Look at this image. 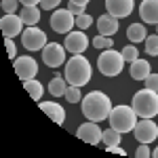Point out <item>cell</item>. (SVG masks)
<instances>
[{"label": "cell", "instance_id": "cell-1", "mask_svg": "<svg viewBox=\"0 0 158 158\" xmlns=\"http://www.w3.org/2000/svg\"><path fill=\"white\" fill-rule=\"evenodd\" d=\"M82 114L85 118L93 122H101L108 120L110 112H112V101L103 91H91L86 97H82Z\"/></svg>", "mask_w": 158, "mask_h": 158}, {"label": "cell", "instance_id": "cell-2", "mask_svg": "<svg viewBox=\"0 0 158 158\" xmlns=\"http://www.w3.org/2000/svg\"><path fill=\"white\" fill-rule=\"evenodd\" d=\"M63 76H65L68 85H74V86L89 85V80L93 76L89 59L82 57V55H72V59H68V63H65V74Z\"/></svg>", "mask_w": 158, "mask_h": 158}, {"label": "cell", "instance_id": "cell-3", "mask_svg": "<svg viewBox=\"0 0 158 158\" xmlns=\"http://www.w3.org/2000/svg\"><path fill=\"white\" fill-rule=\"evenodd\" d=\"M131 108L139 118H154L158 114V93L150 89H141L133 95Z\"/></svg>", "mask_w": 158, "mask_h": 158}, {"label": "cell", "instance_id": "cell-4", "mask_svg": "<svg viewBox=\"0 0 158 158\" xmlns=\"http://www.w3.org/2000/svg\"><path fill=\"white\" fill-rule=\"evenodd\" d=\"M137 118L139 116L135 114V110L131 106H116V108H112V112L108 116L110 127L116 129L118 133H133Z\"/></svg>", "mask_w": 158, "mask_h": 158}, {"label": "cell", "instance_id": "cell-5", "mask_svg": "<svg viewBox=\"0 0 158 158\" xmlns=\"http://www.w3.org/2000/svg\"><path fill=\"white\" fill-rule=\"evenodd\" d=\"M97 68L103 76L114 78V76H118V74L122 72V68H124V57H122V53H118V51L106 49V51H101V55H99Z\"/></svg>", "mask_w": 158, "mask_h": 158}, {"label": "cell", "instance_id": "cell-6", "mask_svg": "<svg viewBox=\"0 0 158 158\" xmlns=\"http://www.w3.org/2000/svg\"><path fill=\"white\" fill-rule=\"evenodd\" d=\"M47 42H49L47 34L36 25H27L21 34V44H23L25 51H42L47 47Z\"/></svg>", "mask_w": 158, "mask_h": 158}, {"label": "cell", "instance_id": "cell-7", "mask_svg": "<svg viewBox=\"0 0 158 158\" xmlns=\"http://www.w3.org/2000/svg\"><path fill=\"white\" fill-rule=\"evenodd\" d=\"M74 25H76V15L70 9H57L51 15V27L57 34H70Z\"/></svg>", "mask_w": 158, "mask_h": 158}, {"label": "cell", "instance_id": "cell-8", "mask_svg": "<svg viewBox=\"0 0 158 158\" xmlns=\"http://www.w3.org/2000/svg\"><path fill=\"white\" fill-rule=\"evenodd\" d=\"M133 135H135V139H137L139 143H152L158 137L156 122L152 120V118H141V120H137V124H135V129H133Z\"/></svg>", "mask_w": 158, "mask_h": 158}, {"label": "cell", "instance_id": "cell-9", "mask_svg": "<svg viewBox=\"0 0 158 158\" xmlns=\"http://www.w3.org/2000/svg\"><path fill=\"white\" fill-rule=\"evenodd\" d=\"M13 68H15V74L21 78V80H32L38 76V63L34 57L30 55H23V57H17L13 59Z\"/></svg>", "mask_w": 158, "mask_h": 158}, {"label": "cell", "instance_id": "cell-10", "mask_svg": "<svg viewBox=\"0 0 158 158\" xmlns=\"http://www.w3.org/2000/svg\"><path fill=\"white\" fill-rule=\"evenodd\" d=\"M42 61L49 68H59L65 63V47H61L59 42H47V47L42 49Z\"/></svg>", "mask_w": 158, "mask_h": 158}, {"label": "cell", "instance_id": "cell-11", "mask_svg": "<svg viewBox=\"0 0 158 158\" xmlns=\"http://www.w3.org/2000/svg\"><path fill=\"white\" fill-rule=\"evenodd\" d=\"M0 27H2V34H4V38L21 36V32H23V19H21V15L6 13V15L0 19Z\"/></svg>", "mask_w": 158, "mask_h": 158}, {"label": "cell", "instance_id": "cell-12", "mask_svg": "<svg viewBox=\"0 0 158 158\" xmlns=\"http://www.w3.org/2000/svg\"><path fill=\"white\" fill-rule=\"evenodd\" d=\"M76 135H78V139H82L85 143H91V146H97L99 141H101V137H103V131L99 129L97 122L93 120H86L82 122L80 127H78V131H76Z\"/></svg>", "mask_w": 158, "mask_h": 158}, {"label": "cell", "instance_id": "cell-13", "mask_svg": "<svg viewBox=\"0 0 158 158\" xmlns=\"http://www.w3.org/2000/svg\"><path fill=\"white\" fill-rule=\"evenodd\" d=\"M65 51H70L72 55H82L89 47V38L82 30H76V32H70L65 34V42H63Z\"/></svg>", "mask_w": 158, "mask_h": 158}, {"label": "cell", "instance_id": "cell-14", "mask_svg": "<svg viewBox=\"0 0 158 158\" xmlns=\"http://www.w3.org/2000/svg\"><path fill=\"white\" fill-rule=\"evenodd\" d=\"M106 9L112 17L120 19V17H129L135 9L133 0H106Z\"/></svg>", "mask_w": 158, "mask_h": 158}, {"label": "cell", "instance_id": "cell-15", "mask_svg": "<svg viewBox=\"0 0 158 158\" xmlns=\"http://www.w3.org/2000/svg\"><path fill=\"white\" fill-rule=\"evenodd\" d=\"M38 106H40V110L49 116L53 122H57V124H63L65 122V110H63V106H59L57 101H38Z\"/></svg>", "mask_w": 158, "mask_h": 158}, {"label": "cell", "instance_id": "cell-16", "mask_svg": "<svg viewBox=\"0 0 158 158\" xmlns=\"http://www.w3.org/2000/svg\"><path fill=\"white\" fill-rule=\"evenodd\" d=\"M139 17L143 19V23H158V0H141L139 6Z\"/></svg>", "mask_w": 158, "mask_h": 158}, {"label": "cell", "instance_id": "cell-17", "mask_svg": "<svg viewBox=\"0 0 158 158\" xmlns=\"http://www.w3.org/2000/svg\"><path fill=\"white\" fill-rule=\"evenodd\" d=\"M97 30L101 36H112V34L118 32V19L112 17L110 13H106V15H101L97 19Z\"/></svg>", "mask_w": 158, "mask_h": 158}, {"label": "cell", "instance_id": "cell-18", "mask_svg": "<svg viewBox=\"0 0 158 158\" xmlns=\"http://www.w3.org/2000/svg\"><path fill=\"white\" fill-rule=\"evenodd\" d=\"M150 68H152V65H150L146 59H139V57H137V59L131 63V68H129L131 78H133V80H146L148 76H150V72H152Z\"/></svg>", "mask_w": 158, "mask_h": 158}, {"label": "cell", "instance_id": "cell-19", "mask_svg": "<svg viewBox=\"0 0 158 158\" xmlns=\"http://www.w3.org/2000/svg\"><path fill=\"white\" fill-rule=\"evenodd\" d=\"M146 36H148V32L143 23H131L129 30H127V38L131 42H141V40H146Z\"/></svg>", "mask_w": 158, "mask_h": 158}, {"label": "cell", "instance_id": "cell-20", "mask_svg": "<svg viewBox=\"0 0 158 158\" xmlns=\"http://www.w3.org/2000/svg\"><path fill=\"white\" fill-rule=\"evenodd\" d=\"M65 82H68V80H63L59 74H55L53 80L49 82V93L53 95V97H61V95H65V89H68Z\"/></svg>", "mask_w": 158, "mask_h": 158}, {"label": "cell", "instance_id": "cell-21", "mask_svg": "<svg viewBox=\"0 0 158 158\" xmlns=\"http://www.w3.org/2000/svg\"><path fill=\"white\" fill-rule=\"evenodd\" d=\"M23 86L25 91L30 93V97L34 99V101H40L42 99V93H44V86L38 82L36 78H32V80H23Z\"/></svg>", "mask_w": 158, "mask_h": 158}, {"label": "cell", "instance_id": "cell-22", "mask_svg": "<svg viewBox=\"0 0 158 158\" xmlns=\"http://www.w3.org/2000/svg\"><path fill=\"white\" fill-rule=\"evenodd\" d=\"M21 19H23L25 25H36L38 21H40V9H38V6H23Z\"/></svg>", "mask_w": 158, "mask_h": 158}, {"label": "cell", "instance_id": "cell-23", "mask_svg": "<svg viewBox=\"0 0 158 158\" xmlns=\"http://www.w3.org/2000/svg\"><path fill=\"white\" fill-rule=\"evenodd\" d=\"M101 141L106 143V148H112V146H120V141H122V133H118L116 129H106L103 131V137H101Z\"/></svg>", "mask_w": 158, "mask_h": 158}, {"label": "cell", "instance_id": "cell-24", "mask_svg": "<svg viewBox=\"0 0 158 158\" xmlns=\"http://www.w3.org/2000/svg\"><path fill=\"white\" fill-rule=\"evenodd\" d=\"M63 97L68 99L70 103H80V101H82V93H80V86L68 85V89H65V95H63Z\"/></svg>", "mask_w": 158, "mask_h": 158}, {"label": "cell", "instance_id": "cell-25", "mask_svg": "<svg viewBox=\"0 0 158 158\" xmlns=\"http://www.w3.org/2000/svg\"><path fill=\"white\" fill-rule=\"evenodd\" d=\"M93 47L99 51H106V49H112L114 47V40H112V36H95L93 38Z\"/></svg>", "mask_w": 158, "mask_h": 158}, {"label": "cell", "instance_id": "cell-26", "mask_svg": "<svg viewBox=\"0 0 158 158\" xmlns=\"http://www.w3.org/2000/svg\"><path fill=\"white\" fill-rule=\"evenodd\" d=\"M146 53L152 55V57H158V34H152V36H146Z\"/></svg>", "mask_w": 158, "mask_h": 158}, {"label": "cell", "instance_id": "cell-27", "mask_svg": "<svg viewBox=\"0 0 158 158\" xmlns=\"http://www.w3.org/2000/svg\"><path fill=\"white\" fill-rule=\"evenodd\" d=\"M120 53H122V57H124V61H127V63H133V61L137 59V57H139V51L135 49L133 44H129V47H124V49H122Z\"/></svg>", "mask_w": 158, "mask_h": 158}, {"label": "cell", "instance_id": "cell-28", "mask_svg": "<svg viewBox=\"0 0 158 158\" xmlns=\"http://www.w3.org/2000/svg\"><path fill=\"white\" fill-rule=\"evenodd\" d=\"M91 23H93V17H91L89 13L78 15V17H76V27H78V30H82V32H85L86 27H91Z\"/></svg>", "mask_w": 158, "mask_h": 158}, {"label": "cell", "instance_id": "cell-29", "mask_svg": "<svg viewBox=\"0 0 158 158\" xmlns=\"http://www.w3.org/2000/svg\"><path fill=\"white\" fill-rule=\"evenodd\" d=\"M19 4H21L19 0H2V2H0V6H2V13H4V15H6V13H15Z\"/></svg>", "mask_w": 158, "mask_h": 158}, {"label": "cell", "instance_id": "cell-30", "mask_svg": "<svg viewBox=\"0 0 158 158\" xmlns=\"http://www.w3.org/2000/svg\"><path fill=\"white\" fill-rule=\"evenodd\" d=\"M143 82H146V89L156 91V93H158V74H152V72H150V76H148Z\"/></svg>", "mask_w": 158, "mask_h": 158}, {"label": "cell", "instance_id": "cell-31", "mask_svg": "<svg viewBox=\"0 0 158 158\" xmlns=\"http://www.w3.org/2000/svg\"><path fill=\"white\" fill-rule=\"evenodd\" d=\"M4 47H6V55L11 59H17V47H15L13 38H4Z\"/></svg>", "mask_w": 158, "mask_h": 158}, {"label": "cell", "instance_id": "cell-32", "mask_svg": "<svg viewBox=\"0 0 158 158\" xmlns=\"http://www.w3.org/2000/svg\"><path fill=\"white\" fill-rule=\"evenodd\" d=\"M135 156H137V158H148V156H152V150L148 148V143H139L137 152H135Z\"/></svg>", "mask_w": 158, "mask_h": 158}, {"label": "cell", "instance_id": "cell-33", "mask_svg": "<svg viewBox=\"0 0 158 158\" xmlns=\"http://www.w3.org/2000/svg\"><path fill=\"white\" fill-rule=\"evenodd\" d=\"M61 0H40V9H44V11H53V9H57L59 6Z\"/></svg>", "mask_w": 158, "mask_h": 158}, {"label": "cell", "instance_id": "cell-34", "mask_svg": "<svg viewBox=\"0 0 158 158\" xmlns=\"http://www.w3.org/2000/svg\"><path fill=\"white\" fill-rule=\"evenodd\" d=\"M68 9H70V11H72L76 17H78V15H85V6H80V4H74V2H70V4H68Z\"/></svg>", "mask_w": 158, "mask_h": 158}, {"label": "cell", "instance_id": "cell-35", "mask_svg": "<svg viewBox=\"0 0 158 158\" xmlns=\"http://www.w3.org/2000/svg\"><path fill=\"white\" fill-rule=\"evenodd\" d=\"M108 152H112V154H120V156H124V154H127V152H124L120 146H112V148H108Z\"/></svg>", "mask_w": 158, "mask_h": 158}, {"label": "cell", "instance_id": "cell-36", "mask_svg": "<svg viewBox=\"0 0 158 158\" xmlns=\"http://www.w3.org/2000/svg\"><path fill=\"white\" fill-rule=\"evenodd\" d=\"M23 6H38L40 4V0H19Z\"/></svg>", "mask_w": 158, "mask_h": 158}, {"label": "cell", "instance_id": "cell-37", "mask_svg": "<svg viewBox=\"0 0 158 158\" xmlns=\"http://www.w3.org/2000/svg\"><path fill=\"white\" fill-rule=\"evenodd\" d=\"M70 2H74V4H80V6H86L91 0H70Z\"/></svg>", "mask_w": 158, "mask_h": 158}, {"label": "cell", "instance_id": "cell-38", "mask_svg": "<svg viewBox=\"0 0 158 158\" xmlns=\"http://www.w3.org/2000/svg\"><path fill=\"white\" fill-rule=\"evenodd\" d=\"M152 156H154V158H158V148H156V150H152Z\"/></svg>", "mask_w": 158, "mask_h": 158}, {"label": "cell", "instance_id": "cell-39", "mask_svg": "<svg viewBox=\"0 0 158 158\" xmlns=\"http://www.w3.org/2000/svg\"><path fill=\"white\" fill-rule=\"evenodd\" d=\"M156 34H158V23H156Z\"/></svg>", "mask_w": 158, "mask_h": 158}]
</instances>
